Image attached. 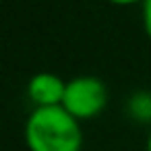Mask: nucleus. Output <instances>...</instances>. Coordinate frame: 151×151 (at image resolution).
<instances>
[{
  "instance_id": "1",
  "label": "nucleus",
  "mask_w": 151,
  "mask_h": 151,
  "mask_svg": "<svg viewBox=\"0 0 151 151\" xmlns=\"http://www.w3.org/2000/svg\"><path fill=\"white\" fill-rule=\"evenodd\" d=\"M25 143L29 151H81V124L64 106L35 108L25 122Z\"/></svg>"
},
{
  "instance_id": "2",
  "label": "nucleus",
  "mask_w": 151,
  "mask_h": 151,
  "mask_svg": "<svg viewBox=\"0 0 151 151\" xmlns=\"http://www.w3.org/2000/svg\"><path fill=\"white\" fill-rule=\"evenodd\" d=\"M108 104V89L104 81L91 75H81L66 81L62 106L77 120H87L97 116Z\"/></svg>"
},
{
  "instance_id": "3",
  "label": "nucleus",
  "mask_w": 151,
  "mask_h": 151,
  "mask_svg": "<svg viewBox=\"0 0 151 151\" xmlns=\"http://www.w3.org/2000/svg\"><path fill=\"white\" fill-rule=\"evenodd\" d=\"M66 83L54 73H37L27 83V93L35 108L44 106H62Z\"/></svg>"
},
{
  "instance_id": "4",
  "label": "nucleus",
  "mask_w": 151,
  "mask_h": 151,
  "mask_svg": "<svg viewBox=\"0 0 151 151\" xmlns=\"http://www.w3.org/2000/svg\"><path fill=\"white\" fill-rule=\"evenodd\" d=\"M128 108L132 116H137L139 120H151V93L149 91L134 93L128 101Z\"/></svg>"
},
{
  "instance_id": "5",
  "label": "nucleus",
  "mask_w": 151,
  "mask_h": 151,
  "mask_svg": "<svg viewBox=\"0 0 151 151\" xmlns=\"http://www.w3.org/2000/svg\"><path fill=\"white\" fill-rule=\"evenodd\" d=\"M143 25L147 37L151 40V0H143Z\"/></svg>"
},
{
  "instance_id": "6",
  "label": "nucleus",
  "mask_w": 151,
  "mask_h": 151,
  "mask_svg": "<svg viewBox=\"0 0 151 151\" xmlns=\"http://www.w3.org/2000/svg\"><path fill=\"white\" fill-rule=\"evenodd\" d=\"M108 2H114V4H132V2H143V0H108Z\"/></svg>"
},
{
  "instance_id": "7",
  "label": "nucleus",
  "mask_w": 151,
  "mask_h": 151,
  "mask_svg": "<svg viewBox=\"0 0 151 151\" xmlns=\"http://www.w3.org/2000/svg\"><path fill=\"white\" fill-rule=\"evenodd\" d=\"M147 151H151V130H149V134H147Z\"/></svg>"
}]
</instances>
